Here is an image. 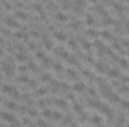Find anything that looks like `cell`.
Masks as SVG:
<instances>
[{
	"instance_id": "4316f807",
	"label": "cell",
	"mask_w": 129,
	"mask_h": 127,
	"mask_svg": "<svg viewBox=\"0 0 129 127\" xmlns=\"http://www.w3.org/2000/svg\"><path fill=\"white\" fill-rule=\"evenodd\" d=\"M36 58H38V60H41V61H44L47 57H45V54H44V52H36Z\"/></svg>"
},
{
	"instance_id": "ac0fdd59",
	"label": "cell",
	"mask_w": 129,
	"mask_h": 127,
	"mask_svg": "<svg viewBox=\"0 0 129 127\" xmlns=\"http://www.w3.org/2000/svg\"><path fill=\"white\" fill-rule=\"evenodd\" d=\"M84 21H86V24H89V25L95 24V20H93V16H92V15H86V18H84Z\"/></svg>"
},
{
	"instance_id": "db71d44e",
	"label": "cell",
	"mask_w": 129,
	"mask_h": 127,
	"mask_svg": "<svg viewBox=\"0 0 129 127\" xmlns=\"http://www.w3.org/2000/svg\"><path fill=\"white\" fill-rule=\"evenodd\" d=\"M105 3H113V0H104Z\"/></svg>"
},
{
	"instance_id": "8992f818",
	"label": "cell",
	"mask_w": 129,
	"mask_h": 127,
	"mask_svg": "<svg viewBox=\"0 0 129 127\" xmlns=\"http://www.w3.org/2000/svg\"><path fill=\"white\" fill-rule=\"evenodd\" d=\"M15 18L17 20H21V21H26V20H29V15L26 14V12H23V11H17L15 12Z\"/></svg>"
},
{
	"instance_id": "f546056e",
	"label": "cell",
	"mask_w": 129,
	"mask_h": 127,
	"mask_svg": "<svg viewBox=\"0 0 129 127\" xmlns=\"http://www.w3.org/2000/svg\"><path fill=\"white\" fill-rule=\"evenodd\" d=\"M54 70H56V72H63V66L59 64V63H56V64H54Z\"/></svg>"
},
{
	"instance_id": "4dcf8cb0",
	"label": "cell",
	"mask_w": 129,
	"mask_h": 127,
	"mask_svg": "<svg viewBox=\"0 0 129 127\" xmlns=\"http://www.w3.org/2000/svg\"><path fill=\"white\" fill-rule=\"evenodd\" d=\"M74 111H75V112H78V114H83V108H81L80 105H77V103H75V105H74Z\"/></svg>"
},
{
	"instance_id": "ee69618b",
	"label": "cell",
	"mask_w": 129,
	"mask_h": 127,
	"mask_svg": "<svg viewBox=\"0 0 129 127\" xmlns=\"http://www.w3.org/2000/svg\"><path fill=\"white\" fill-rule=\"evenodd\" d=\"M117 123H119V124H126V120H125L123 117H119V120H117Z\"/></svg>"
},
{
	"instance_id": "836d02e7",
	"label": "cell",
	"mask_w": 129,
	"mask_h": 127,
	"mask_svg": "<svg viewBox=\"0 0 129 127\" xmlns=\"http://www.w3.org/2000/svg\"><path fill=\"white\" fill-rule=\"evenodd\" d=\"M62 123H63V124H71V123H72V117H68V118H62Z\"/></svg>"
},
{
	"instance_id": "ffe728a7",
	"label": "cell",
	"mask_w": 129,
	"mask_h": 127,
	"mask_svg": "<svg viewBox=\"0 0 129 127\" xmlns=\"http://www.w3.org/2000/svg\"><path fill=\"white\" fill-rule=\"evenodd\" d=\"M102 37L107 39V40H113V35L110 31H102Z\"/></svg>"
},
{
	"instance_id": "44dd1931",
	"label": "cell",
	"mask_w": 129,
	"mask_h": 127,
	"mask_svg": "<svg viewBox=\"0 0 129 127\" xmlns=\"http://www.w3.org/2000/svg\"><path fill=\"white\" fill-rule=\"evenodd\" d=\"M54 103H56L59 108H66V106H68L65 100H59V99H57V100H54Z\"/></svg>"
},
{
	"instance_id": "c3c4849f",
	"label": "cell",
	"mask_w": 129,
	"mask_h": 127,
	"mask_svg": "<svg viewBox=\"0 0 129 127\" xmlns=\"http://www.w3.org/2000/svg\"><path fill=\"white\" fill-rule=\"evenodd\" d=\"M26 70H27V67H26V66H20V72L21 73H24Z\"/></svg>"
},
{
	"instance_id": "5b68a950",
	"label": "cell",
	"mask_w": 129,
	"mask_h": 127,
	"mask_svg": "<svg viewBox=\"0 0 129 127\" xmlns=\"http://www.w3.org/2000/svg\"><path fill=\"white\" fill-rule=\"evenodd\" d=\"M54 18H56L57 21H60V22H66V21H68V16H66V14H63V12H56V14H54Z\"/></svg>"
},
{
	"instance_id": "f907efd6",
	"label": "cell",
	"mask_w": 129,
	"mask_h": 127,
	"mask_svg": "<svg viewBox=\"0 0 129 127\" xmlns=\"http://www.w3.org/2000/svg\"><path fill=\"white\" fill-rule=\"evenodd\" d=\"M29 48H30L32 51H35V49H36V46H35V44H30V45H29Z\"/></svg>"
},
{
	"instance_id": "7bdbcfd3",
	"label": "cell",
	"mask_w": 129,
	"mask_h": 127,
	"mask_svg": "<svg viewBox=\"0 0 129 127\" xmlns=\"http://www.w3.org/2000/svg\"><path fill=\"white\" fill-rule=\"evenodd\" d=\"M3 7H5L6 11H9V9H11V3H9V2H3Z\"/></svg>"
},
{
	"instance_id": "8d00e7d4",
	"label": "cell",
	"mask_w": 129,
	"mask_h": 127,
	"mask_svg": "<svg viewBox=\"0 0 129 127\" xmlns=\"http://www.w3.org/2000/svg\"><path fill=\"white\" fill-rule=\"evenodd\" d=\"M66 72H68V75H69V76H72V78H77V73H75L72 69H68Z\"/></svg>"
},
{
	"instance_id": "f5cc1de1",
	"label": "cell",
	"mask_w": 129,
	"mask_h": 127,
	"mask_svg": "<svg viewBox=\"0 0 129 127\" xmlns=\"http://www.w3.org/2000/svg\"><path fill=\"white\" fill-rule=\"evenodd\" d=\"M23 123H24V124H30V120H27V118H24V120H23Z\"/></svg>"
},
{
	"instance_id": "cb8c5ba5",
	"label": "cell",
	"mask_w": 129,
	"mask_h": 127,
	"mask_svg": "<svg viewBox=\"0 0 129 127\" xmlns=\"http://www.w3.org/2000/svg\"><path fill=\"white\" fill-rule=\"evenodd\" d=\"M44 46H45L47 49H53V42L48 40V39H45V40H44Z\"/></svg>"
},
{
	"instance_id": "7a4b0ae2",
	"label": "cell",
	"mask_w": 129,
	"mask_h": 127,
	"mask_svg": "<svg viewBox=\"0 0 129 127\" xmlns=\"http://www.w3.org/2000/svg\"><path fill=\"white\" fill-rule=\"evenodd\" d=\"M3 72H5V75L6 76H12L14 75V66L9 63V61H3Z\"/></svg>"
},
{
	"instance_id": "484cf974",
	"label": "cell",
	"mask_w": 129,
	"mask_h": 127,
	"mask_svg": "<svg viewBox=\"0 0 129 127\" xmlns=\"http://www.w3.org/2000/svg\"><path fill=\"white\" fill-rule=\"evenodd\" d=\"M45 93H47V90H45V88H38L35 94H36V96H44Z\"/></svg>"
},
{
	"instance_id": "681fc988",
	"label": "cell",
	"mask_w": 129,
	"mask_h": 127,
	"mask_svg": "<svg viewBox=\"0 0 129 127\" xmlns=\"http://www.w3.org/2000/svg\"><path fill=\"white\" fill-rule=\"evenodd\" d=\"M123 82H126V84H129V76H123V79H122Z\"/></svg>"
},
{
	"instance_id": "30bf717a",
	"label": "cell",
	"mask_w": 129,
	"mask_h": 127,
	"mask_svg": "<svg viewBox=\"0 0 129 127\" xmlns=\"http://www.w3.org/2000/svg\"><path fill=\"white\" fill-rule=\"evenodd\" d=\"M2 90H3V93H5V94H12V91L15 90L12 85H3L2 87Z\"/></svg>"
},
{
	"instance_id": "83f0119b",
	"label": "cell",
	"mask_w": 129,
	"mask_h": 127,
	"mask_svg": "<svg viewBox=\"0 0 129 127\" xmlns=\"http://www.w3.org/2000/svg\"><path fill=\"white\" fill-rule=\"evenodd\" d=\"M18 79H20V82H23V84H27L30 78H27V76H26V75H21V76H20Z\"/></svg>"
},
{
	"instance_id": "94428289",
	"label": "cell",
	"mask_w": 129,
	"mask_h": 127,
	"mask_svg": "<svg viewBox=\"0 0 129 127\" xmlns=\"http://www.w3.org/2000/svg\"><path fill=\"white\" fill-rule=\"evenodd\" d=\"M122 2H123V0H122ZM125 2H126V0H125Z\"/></svg>"
},
{
	"instance_id": "3957f363",
	"label": "cell",
	"mask_w": 129,
	"mask_h": 127,
	"mask_svg": "<svg viewBox=\"0 0 129 127\" xmlns=\"http://www.w3.org/2000/svg\"><path fill=\"white\" fill-rule=\"evenodd\" d=\"M5 24L8 25L9 29H20V22L17 21V20H14V18H6V21H5Z\"/></svg>"
},
{
	"instance_id": "ba28073f",
	"label": "cell",
	"mask_w": 129,
	"mask_h": 127,
	"mask_svg": "<svg viewBox=\"0 0 129 127\" xmlns=\"http://www.w3.org/2000/svg\"><path fill=\"white\" fill-rule=\"evenodd\" d=\"M6 108L9 109V111H17V109H18V105H17L15 102L9 100V102H6Z\"/></svg>"
},
{
	"instance_id": "e0dca14e",
	"label": "cell",
	"mask_w": 129,
	"mask_h": 127,
	"mask_svg": "<svg viewBox=\"0 0 129 127\" xmlns=\"http://www.w3.org/2000/svg\"><path fill=\"white\" fill-rule=\"evenodd\" d=\"M108 75L111 76V78H119V76H120L119 70H116V69H111V70H108Z\"/></svg>"
},
{
	"instance_id": "60d3db41",
	"label": "cell",
	"mask_w": 129,
	"mask_h": 127,
	"mask_svg": "<svg viewBox=\"0 0 129 127\" xmlns=\"http://www.w3.org/2000/svg\"><path fill=\"white\" fill-rule=\"evenodd\" d=\"M11 96H12L14 99H20V93H18V91H17V90H14V91H12V94H11Z\"/></svg>"
},
{
	"instance_id": "4fadbf2b",
	"label": "cell",
	"mask_w": 129,
	"mask_h": 127,
	"mask_svg": "<svg viewBox=\"0 0 129 127\" xmlns=\"http://www.w3.org/2000/svg\"><path fill=\"white\" fill-rule=\"evenodd\" d=\"M95 66H96V70L98 72H107V66L104 63H96Z\"/></svg>"
},
{
	"instance_id": "6125c7cd",
	"label": "cell",
	"mask_w": 129,
	"mask_h": 127,
	"mask_svg": "<svg viewBox=\"0 0 129 127\" xmlns=\"http://www.w3.org/2000/svg\"><path fill=\"white\" fill-rule=\"evenodd\" d=\"M0 102H2V99H0Z\"/></svg>"
},
{
	"instance_id": "7c38bea8",
	"label": "cell",
	"mask_w": 129,
	"mask_h": 127,
	"mask_svg": "<svg viewBox=\"0 0 129 127\" xmlns=\"http://www.w3.org/2000/svg\"><path fill=\"white\" fill-rule=\"evenodd\" d=\"M75 91H84L86 90V85L84 84H81V82H78V84H74V87H72Z\"/></svg>"
},
{
	"instance_id": "f35d334b",
	"label": "cell",
	"mask_w": 129,
	"mask_h": 127,
	"mask_svg": "<svg viewBox=\"0 0 129 127\" xmlns=\"http://www.w3.org/2000/svg\"><path fill=\"white\" fill-rule=\"evenodd\" d=\"M27 69H30V70H36V64H35V63H29V64H27Z\"/></svg>"
},
{
	"instance_id": "9a60e30c",
	"label": "cell",
	"mask_w": 129,
	"mask_h": 127,
	"mask_svg": "<svg viewBox=\"0 0 129 127\" xmlns=\"http://www.w3.org/2000/svg\"><path fill=\"white\" fill-rule=\"evenodd\" d=\"M86 35H87V37H92V39H96L98 37V33L95 31V30H92V29L86 31Z\"/></svg>"
},
{
	"instance_id": "d6986e66",
	"label": "cell",
	"mask_w": 129,
	"mask_h": 127,
	"mask_svg": "<svg viewBox=\"0 0 129 127\" xmlns=\"http://www.w3.org/2000/svg\"><path fill=\"white\" fill-rule=\"evenodd\" d=\"M27 115H30V117H33V118H36L39 114H38V111H36V109H32V108H29V111H27Z\"/></svg>"
},
{
	"instance_id": "7dc6e473",
	"label": "cell",
	"mask_w": 129,
	"mask_h": 127,
	"mask_svg": "<svg viewBox=\"0 0 129 127\" xmlns=\"http://www.w3.org/2000/svg\"><path fill=\"white\" fill-rule=\"evenodd\" d=\"M36 124H38V126H47V123H45L44 120H38V121H36Z\"/></svg>"
},
{
	"instance_id": "f6af8a7d",
	"label": "cell",
	"mask_w": 129,
	"mask_h": 127,
	"mask_svg": "<svg viewBox=\"0 0 129 127\" xmlns=\"http://www.w3.org/2000/svg\"><path fill=\"white\" fill-rule=\"evenodd\" d=\"M83 75H84V76H87V78H93V75H92L90 72H87V70H83Z\"/></svg>"
},
{
	"instance_id": "2e32d148",
	"label": "cell",
	"mask_w": 129,
	"mask_h": 127,
	"mask_svg": "<svg viewBox=\"0 0 129 127\" xmlns=\"http://www.w3.org/2000/svg\"><path fill=\"white\" fill-rule=\"evenodd\" d=\"M111 5L114 6V9H116L119 14H122V12H123V5H122V3H114V2H113Z\"/></svg>"
},
{
	"instance_id": "d4e9b609",
	"label": "cell",
	"mask_w": 129,
	"mask_h": 127,
	"mask_svg": "<svg viewBox=\"0 0 129 127\" xmlns=\"http://www.w3.org/2000/svg\"><path fill=\"white\" fill-rule=\"evenodd\" d=\"M42 114H44L45 118H51V115H53V111H50V109H44V112H42Z\"/></svg>"
},
{
	"instance_id": "d6a6232c",
	"label": "cell",
	"mask_w": 129,
	"mask_h": 127,
	"mask_svg": "<svg viewBox=\"0 0 129 127\" xmlns=\"http://www.w3.org/2000/svg\"><path fill=\"white\" fill-rule=\"evenodd\" d=\"M69 2H68V0H63L62 2V9H69Z\"/></svg>"
},
{
	"instance_id": "8fae6325",
	"label": "cell",
	"mask_w": 129,
	"mask_h": 127,
	"mask_svg": "<svg viewBox=\"0 0 129 127\" xmlns=\"http://www.w3.org/2000/svg\"><path fill=\"white\" fill-rule=\"evenodd\" d=\"M51 118H53V120H56V121H59V120H62V118H63V115H62V112H59V111H53Z\"/></svg>"
},
{
	"instance_id": "7402d4cb",
	"label": "cell",
	"mask_w": 129,
	"mask_h": 127,
	"mask_svg": "<svg viewBox=\"0 0 129 127\" xmlns=\"http://www.w3.org/2000/svg\"><path fill=\"white\" fill-rule=\"evenodd\" d=\"M51 79H53V78H51V76L50 75H42V81H44V82H51V84H56V82H53V81H51Z\"/></svg>"
},
{
	"instance_id": "816d5d0a",
	"label": "cell",
	"mask_w": 129,
	"mask_h": 127,
	"mask_svg": "<svg viewBox=\"0 0 129 127\" xmlns=\"http://www.w3.org/2000/svg\"><path fill=\"white\" fill-rule=\"evenodd\" d=\"M125 29H126V31L129 33V21H126V24H125Z\"/></svg>"
},
{
	"instance_id": "be15d7a7",
	"label": "cell",
	"mask_w": 129,
	"mask_h": 127,
	"mask_svg": "<svg viewBox=\"0 0 129 127\" xmlns=\"http://www.w3.org/2000/svg\"><path fill=\"white\" fill-rule=\"evenodd\" d=\"M128 52H129V51H128Z\"/></svg>"
},
{
	"instance_id": "5bb4252c",
	"label": "cell",
	"mask_w": 129,
	"mask_h": 127,
	"mask_svg": "<svg viewBox=\"0 0 129 127\" xmlns=\"http://www.w3.org/2000/svg\"><path fill=\"white\" fill-rule=\"evenodd\" d=\"M116 60H117V63L122 66V67H125V69H128V67H129V63L125 60V58H116Z\"/></svg>"
},
{
	"instance_id": "277c9868",
	"label": "cell",
	"mask_w": 129,
	"mask_h": 127,
	"mask_svg": "<svg viewBox=\"0 0 129 127\" xmlns=\"http://www.w3.org/2000/svg\"><path fill=\"white\" fill-rule=\"evenodd\" d=\"M105 96L108 97V100H110V102H113V103H119V102H120V97L116 94V93H110V91H108Z\"/></svg>"
},
{
	"instance_id": "680465c9",
	"label": "cell",
	"mask_w": 129,
	"mask_h": 127,
	"mask_svg": "<svg viewBox=\"0 0 129 127\" xmlns=\"http://www.w3.org/2000/svg\"><path fill=\"white\" fill-rule=\"evenodd\" d=\"M26 2H33V0H26Z\"/></svg>"
},
{
	"instance_id": "d590c367",
	"label": "cell",
	"mask_w": 129,
	"mask_h": 127,
	"mask_svg": "<svg viewBox=\"0 0 129 127\" xmlns=\"http://www.w3.org/2000/svg\"><path fill=\"white\" fill-rule=\"evenodd\" d=\"M90 103H92V106H95V108H98V109H99V108H101V105H102V103H99L98 100H90Z\"/></svg>"
},
{
	"instance_id": "f1b7e54d",
	"label": "cell",
	"mask_w": 129,
	"mask_h": 127,
	"mask_svg": "<svg viewBox=\"0 0 129 127\" xmlns=\"http://www.w3.org/2000/svg\"><path fill=\"white\" fill-rule=\"evenodd\" d=\"M27 85H29L30 88H36V85H38V84H36V81H33V79H29Z\"/></svg>"
},
{
	"instance_id": "603a6c76",
	"label": "cell",
	"mask_w": 129,
	"mask_h": 127,
	"mask_svg": "<svg viewBox=\"0 0 129 127\" xmlns=\"http://www.w3.org/2000/svg\"><path fill=\"white\" fill-rule=\"evenodd\" d=\"M90 123H92V124H102V120H101L98 115H95V117L92 118V121H90Z\"/></svg>"
},
{
	"instance_id": "e575fe53",
	"label": "cell",
	"mask_w": 129,
	"mask_h": 127,
	"mask_svg": "<svg viewBox=\"0 0 129 127\" xmlns=\"http://www.w3.org/2000/svg\"><path fill=\"white\" fill-rule=\"evenodd\" d=\"M90 46H92V45H90L89 40H83V48H84V49H90Z\"/></svg>"
},
{
	"instance_id": "b9f144b4",
	"label": "cell",
	"mask_w": 129,
	"mask_h": 127,
	"mask_svg": "<svg viewBox=\"0 0 129 127\" xmlns=\"http://www.w3.org/2000/svg\"><path fill=\"white\" fill-rule=\"evenodd\" d=\"M45 103H47L45 100H39V102H38V106H39V108H42V109H44V108H45Z\"/></svg>"
},
{
	"instance_id": "9f6ffc18",
	"label": "cell",
	"mask_w": 129,
	"mask_h": 127,
	"mask_svg": "<svg viewBox=\"0 0 129 127\" xmlns=\"http://www.w3.org/2000/svg\"><path fill=\"white\" fill-rule=\"evenodd\" d=\"M0 55H3V49L2 48H0Z\"/></svg>"
},
{
	"instance_id": "11a10c76",
	"label": "cell",
	"mask_w": 129,
	"mask_h": 127,
	"mask_svg": "<svg viewBox=\"0 0 129 127\" xmlns=\"http://www.w3.org/2000/svg\"><path fill=\"white\" fill-rule=\"evenodd\" d=\"M3 44H5V40H3L2 37H0V45H3Z\"/></svg>"
},
{
	"instance_id": "9c48e42d",
	"label": "cell",
	"mask_w": 129,
	"mask_h": 127,
	"mask_svg": "<svg viewBox=\"0 0 129 127\" xmlns=\"http://www.w3.org/2000/svg\"><path fill=\"white\" fill-rule=\"evenodd\" d=\"M15 58H17V60H18L20 63H23V61H26V60H27V57H26V54L23 52V51H20L18 54H15Z\"/></svg>"
},
{
	"instance_id": "6da1fadb",
	"label": "cell",
	"mask_w": 129,
	"mask_h": 127,
	"mask_svg": "<svg viewBox=\"0 0 129 127\" xmlns=\"http://www.w3.org/2000/svg\"><path fill=\"white\" fill-rule=\"evenodd\" d=\"M0 117H2V120L6 121V123H11V124H18L17 121V117L11 112H0Z\"/></svg>"
},
{
	"instance_id": "1f68e13d",
	"label": "cell",
	"mask_w": 129,
	"mask_h": 127,
	"mask_svg": "<svg viewBox=\"0 0 129 127\" xmlns=\"http://www.w3.org/2000/svg\"><path fill=\"white\" fill-rule=\"evenodd\" d=\"M33 9H35L36 12H41V14H42V5H39V3H35V6H33Z\"/></svg>"
},
{
	"instance_id": "74e56055",
	"label": "cell",
	"mask_w": 129,
	"mask_h": 127,
	"mask_svg": "<svg viewBox=\"0 0 129 127\" xmlns=\"http://www.w3.org/2000/svg\"><path fill=\"white\" fill-rule=\"evenodd\" d=\"M80 27H81V24H80L78 21H77V22H72V24H71V29H80Z\"/></svg>"
},
{
	"instance_id": "91938a15",
	"label": "cell",
	"mask_w": 129,
	"mask_h": 127,
	"mask_svg": "<svg viewBox=\"0 0 129 127\" xmlns=\"http://www.w3.org/2000/svg\"><path fill=\"white\" fill-rule=\"evenodd\" d=\"M0 85H2V82H0Z\"/></svg>"
},
{
	"instance_id": "bcb514c9",
	"label": "cell",
	"mask_w": 129,
	"mask_h": 127,
	"mask_svg": "<svg viewBox=\"0 0 129 127\" xmlns=\"http://www.w3.org/2000/svg\"><path fill=\"white\" fill-rule=\"evenodd\" d=\"M69 46H71V48H77V44H75V40H72V39L69 40Z\"/></svg>"
},
{
	"instance_id": "6f0895ef",
	"label": "cell",
	"mask_w": 129,
	"mask_h": 127,
	"mask_svg": "<svg viewBox=\"0 0 129 127\" xmlns=\"http://www.w3.org/2000/svg\"><path fill=\"white\" fill-rule=\"evenodd\" d=\"M42 2H44V3H50V0H42Z\"/></svg>"
},
{
	"instance_id": "52a82bcc",
	"label": "cell",
	"mask_w": 129,
	"mask_h": 127,
	"mask_svg": "<svg viewBox=\"0 0 129 127\" xmlns=\"http://www.w3.org/2000/svg\"><path fill=\"white\" fill-rule=\"evenodd\" d=\"M54 37H56L59 42H65V40L68 39V36L65 35L63 31H56V33H54Z\"/></svg>"
},
{
	"instance_id": "ab89813d",
	"label": "cell",
	"mask_w": 129,
	"mask_h": 127,
	"mask_svg": "<svg viewBox=\"0 0 129 127\" xmlns=\"http://www.w3.org/2000/svg\"><path fill=\"white\" fill-rule=\"evenodd\" d=\"M89 94L92 97H96V90H95V88H89Z\"/></svg>"
}]
</instances>
